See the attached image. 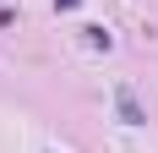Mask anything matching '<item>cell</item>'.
Here are the masks:
<instances>
[{"mask_svg":"<svg viewBox=\"0 0 158 153\" xmlns=\"http://www.w3.org/2000/svg\"><path fill=\"white\" fill-rule=\"evenodd\" d=\"M114 109H120V120H126V126H142V120H147V115H142V104H136V93H131V88H114Z\"/></svg>","mask_w":158,"mask_h":153,"instance_id":"6da1fadb","label":"cell"},{"mask_svg":"<svg viewBox=\"0 0 158 153\" xmlns=\"http://www.w3.org/2000/svg\"><path fill=\"white\" fill-rule=\"evenodd\" d=\"M82 44L87 49H109V28H82Z\"/></svg>","mask_w":158,"mask_h":153,"instance_id":"7a4b0ae2","label":"cell"},{"mask_svg":"<svg viewBox=\"0 0 158 153\" xmlns=\"http://www.w3.org/2000/svg\"><path fill=\"white\" fill-rule=\"evenodd\" d=\"M71 6H82V0H55V11H71Z\"/></svg>","mask_w":158,"mask_h":153,"instance_id":"3957f363","label":"cell"}]
</instances>
